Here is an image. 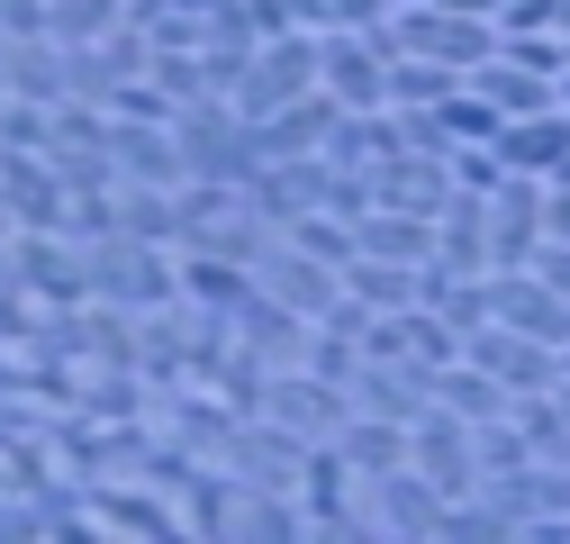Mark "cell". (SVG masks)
<instances>
[{
	"mask_svg": "<svg viewBox=\"0 0 570 544\" xmlns=\"http://www.w3.org/2000/svg\"><path fill=\"white\" fill-rule=\"evenodd\" d=\"M299 91H317V28L263 37L254 64H245V82H236V109H245V118H272V109H291Z\"/></svg>",
	"mask_w": 570,
	"mask_h": 544,
	"instance_id": "cell-1",
	"label": "cell"
},
{
	"mask_svg": "<svg viewBox=\"0 0 570 544\" xmlns=\"http://www.w3.org/2000/svg\"><path fill=\"white\" fill-rule=\"evenodd\" d=\"M263 418H281L291 436H308V445H335L344 418H353V390L326 381V372H308V363H281L272 390H263Z\"/></svg>",
	"mask_w": 570,
	"mask_h": 544,
	"instance_id": "cell-2",
	"label": "cell"
},
{
	"mask_svg": "<svg viewBox=\"0 0 570 544\" xmlns=\"http://www.w3.org/2000/svg\"><path fill=\"white\" fill-rule=\"evenodd\" d=\"M399 37H407V55H435V64H453V74H480V64L498 55V19H480V10H425V0L399 10Z\"/></svg>",
	"mask_w": 570,
	"mask_h": 544,
	"instance_id": "cell-3",
	"label": "cell"
},
{
	"mask_svg": "<svg viewBox=\"0 0 570 544\" xmlns=\"http://www.w3.org/2000/svg\"><path fill=\"white\" fill-rule=\"evenodd\" d=\"M407 463L444 499H471L480 490V445H471V418H453V408H425V418L407 427Z\"/></svg>",
	"mask_w": 570,
	"mask_h": 544,
	"instance_id": "cell-4",
	"label": "cell"
},
{
	"mask_svg": "<svg viewBox=\"0 0 570 544\" xmlns=\"http://www.w3.org/2000/svg\"><path fill=\"white\" fill-rule=\"evenodd\" d=\"M489 318L517 327V336H543V346H570V300L543 282L534 263H498L489 272Z\"/></svg>",
	"mask_w": 570,
	"mask_h": 544,
	"instance_id": "cell-5",
	"label": "cell"
},
{
	"mask_svg": "<svg viewBox=\"0 0 570 544\" xmlns=\"http://www.w3.org/2000/svg\"><path fill=\"white\" fill-rule=\"evenodd\" d=\"M498 390H508V399H525V390H552L561 381V346H543V336H517V327H471V346H462Z\"/></svg>",
	"mask_w": 570,
	"mask_h": 544,
	"instance_id": "cell-6",
	"label": "cell"
},
{
	"mask_svg": "<svg viewBox=\"0 0 570 544\" xmlns=\"http://www.w3.org/2000/svg\"><path fill=\"white\" fill-rule=\"evenodd\" d=\"M317 82H326L344 109H390V64L353 37V28H326V37H317Z\"/></svg>",
	"mask_w": 570,
	"mask_h": 544,
	"instance_id": "cell-7",
	"label": "cell"
},
{
	"mask_svg": "<svg viewBox=\"0 0 570 544\" xmlns=\"http://www.w3.org/2000/svg\"><path fill=\"white\" fill-rule=\"evenodd\" d=\"M353 408H363V418H399V427H416L425 418V408H435V372H425V363H353Z\"/></svg>",
	"mask_w": 570,
	"mask_h": 544,
	"instance_id": "cell-8",
	"label": "cell"
},
{
	"mask_svg": "<svg viewBox=\"0 0 570 544\" xmlns=\"http://www.w3.org/2000/svg\"><path fill=\"white\" fill-rule=\"evenodd\" d=\"M534 245H543V182L508 173L489 191V272L498 263H534Z\"/></svg>",
	"mask_w": 570,
	"mask_h": 544,
	"instance_id": "cell-9",
	"label": "cell"
},
{
	"mask_svg": "<svg viewBox=\"0 0 570 544\" xmlns=\"http://www.w3.org/2000/svg\"><path fill=\"white\" fill-rule=\"evenodd\" d=\"M227 327H236V346H245V354H263V363L281 372V363H299V354H308V327H317V318H299L291 300H272V291L254 282V291L236 300Z\"/></svg>",
	"mask_w": 570,
	"mask_h": 544,
	"instance_id": "cell-10",
	"label": "cell"
},
{
	"mask_svg": "<svg viewBox=\"0 0 570 544\" xmlns=\"http://www.w3.org/2000/svg\"><path fill=\"white\" fill-rule=\"evenodd\" d=\"M254 282H263L272 300H291L299 318H326V309H335V291H344V272H335V263H317L308 245H291V236H281V245L254 263Z\"/></svg>",
	"mask_w": 570,
	"mask_h": 544,
	"instance_id": "cell-11",
	"label": "cell"
},
{
	"mask_svg": "<svg viewBox=\"0 0 570 544\" xmlns=\"http://www.w3.org/2000/svg\"><path fill=\"white\" fill-rule=\"evenodd\" d=\"M109 164H118V182L181 191V146H173V118H109Z\"/></svg>",
	"mask_w": 570,
	"mask_h": 544,
	"instance_id": "cell-12",
	"label": "cell"
},
{
	"mask_svg": "<svg viewBox=\"0 0 570 544\" xmlns=\"http://www.w3.org/2000/svg\"><path fill=\"white\" fill-rule=\"evenodd\" d=\"M344 118V100L317 82V91H299L291 109H272V118H254V136H263V155L281 164V155H326V127Z\"/></svg>",
	"mask_w": 570,
	"mask_h": 544,
	"instance_id": "cell-13",
	"label": "cell"
},
{
	"mask_svg": "<svg viewBox=\"0 0 570 544\" xmlns=\"http://www.w3.org/2000/svg\"><path fill=\"white\" fill-rule=\"evenodd\" d=\"M372 517H381L390 535H444V490L425 482L416 463H399V472L372 482Z\"/></svg>",
	"mask_w": 570,
	"mask_h": 544,
	"instance_id": "cell-14",
	"label": "cell"
},
{
	"mask_svg": "<svg viewBox=\"0 0 570 544\" xmlns=\"http://www.w3.org/2000/svg\"><path fill=\"white\" fill-rule=\"evenodd\" d=\"M372 191H381V210L435 218L444 200H453V164H435V155H390V164H372Z\"/></svg>",
	"mask_w": 570,
	"mask_h": 544,
	"instance_id": "cell-15",
	"label": "cell"
},
{
	"mask_svg": "<svg viewBox=\"0 0 570 544\" xmlns=\"http://www.w3.org/2000/svg\"><path fill=\"white\" fill-rule=\"evenodd\" d=\"M435 263L444 272H489V191H462L435 210Z\"/></svg>",
	"mask_w": 570,
	"mask_h": 544,
	"instance_id": "cell-16",
	"label": "cell"
},
{
	"mask_svg": "<svg viewBox=\"0 0 570 544\" xmlns=\"http://www.w3.org/2000/svg\"><path fill=\"white\" fill-rule=\"evenodd\" d=\"M561 155H570V109H534V118H508V127H498V164H508V173L552 182Z\"/></svg>",
	"mask_w": 570,
	"mask_h": 544,
	"instance_id": "cell-17",
	"label": "cell"
},
{
	"mask_svg": "<svg viewBox=\"0 0 570 544\" xmlns=\"http://www.w3.org/2000/svg\"><path fill=\"white\" fill-rule=\"evenodd\" d=\"M471 91H480L498 118H534V109H561V82H552V74H525L517 55H489L480 74H471Z\"/></svg>",
	"mask_w": 570,
	"mask_h": 544,
	"instance_id": "cell-18",
	"label": "cell"
},
{
	"mask_svg": "<svg viewBox=\"0 0 570 544\" xmlns=\"http://www.w3.org/2000/svg\"><path fill=\"white\" fill-rule=\"evenodd\" d=\"M353 254H381V263H425V254H435V218H407V210H363V218H353Z\"/></svg>",
	"mask_w": 570,
	"mask_h": 544,
	"instance_id": "cell-19",
	"label": "cell"
},
{
	"mask_svg": "<svg viewBox=\"0 0 570 544\" xmlns=\"http://www.w3.org/2000/svg\"><path fill=\"white\" fill-rule=\"evenodd\" d=\"M335 445H344V472H353V482H381V472L407 463V427H399V418H363V408L344 418Z\"/></svg>",
	"mask_w": 570,
	"mask_h": 544,
	"instance_id": "cell-20",
	"label": "cell"
},
{
	"mask_svg": "<svg viewBox=\"0 0 570 544\" xmlns=\"http://www.w3.org/2000/svg\"><path fill=\"white\" fill-rule=\"evenodd\" d=\"M0 82L19 100H63V46L55 37H0Z\"/></svg>",
	"mask_w": 570,
	"mask_h": 544,
	"instance_id": "cell-21",
	"label": "cell"
},
{
	"mask_svg": "<svg viewBox=\"0 0 570 544\" xmlns=\"http://www.w3.org/2000/svg\"><path fill=\"white\" fill-rule=\"evenodd\" d=\"M462 82L471 74H453V64H435V55H399L390 64V109H444Z\"/></svg>",
	"mask_w": 570,
	"mask_h": 544,
	"instance_id": "cell-22",
	"label": "cell"
},
{
	"mask_svg": "<svg viewBox=\"0 0 570 544\" xmlns=\"http://www.w3.org/2000/svg\"><path fill=\"white\" fill-rule=\"evenodd\" d=\"M118 236H136V245H181L173 191H155V182H118Z\"/></svg>",
	"mask_w": 570,
	"mask_h": 544,
	"instance_id": "cell-23",
	"label": "cell"
},
{
	"mask_svg": "<svg viewBox=\"0 0 570 544\" xmlns=\"http://www.w3.org/2000/svg\"><path fill=\"white\" fill-rule=\"evenodd\" d=\"M435 408H453V418H471V427H480V418H508V390H498V381L462 354V363H444V372H435Z\"/></svg>",
	"mask_w": 570,
	"mask_h": 544,
	"instance_id": "cell-24",
	"label": "cell"
},
{
	"mask_svg": "<svg viewBox=\"0 0 570 544\" xmlns=\"http://www.w3.org/2000/svg\"><path fill=\"white\" fill-rule=\"evenodd\" d=\"M508 418L525 427L534 463H570V408H561V390H525V399H508Z\"/></svg>",
	"mask_w": 570,
	"mask_h": 544,
	"instance_id": "cell-25",
	"label": "cell"
},
{
	"mask_svg": "<svg viewBox=\"0 0 570 544\" xmlns=\"http://www.w3.org/2000/svg\"><path fill=\"white\" fill-rule=\"evenodd\" d=\"M344 291L363 309H416V263H381V254H353L344 263Z\"/></svg>",
	"mask_w": 570,
	"mask_h": 544,
	"instance_id": "cell-26",
	"label": "cell"
},
{
	"mask_svg": "<svg viewBox=\"0 0 570 544\" xmlns=\"http://www.w3.org/2000/svg\"><path fill=\"white\" fill-rule=\"evenodd\" d=\"M181 291H190V300H208V309H236V300L254 291V263H227V254H190V263H181Z\"/></svg>",
	"mask_w": 570,
	"mask_h": 544,
	"instance_id": "cell-27",
	"label": "cell"
},
{
	"mask_svg": "<svg viewBox=\"0 0 570 544\" xmlns=\"http://www.w3.org/2000/svg\"><path fill=\"white\" fill-rule=\"evenodd\" d=\"M118 19H127V0H55V10H46V37H55V46H100Z\"/></svg>",
	"mask_w": 570,
	"mask_h": 544,
	"instance_id": "cell-28",
	"label": "cell"
},
{
	"mask_svg": "<svg viewBox=\"0 0 570 544\" xmlns=\"http://www.w3.org/2000/svg\"><path fill=\"white\" fill-rule=\"evenodd\" d=\"M281 236H291V245H308V254H317V263H335V272L353 263V218H335V210H299Z\"/></svg>",
	"mask_w": 570,
	"mask_h": 544,
	"instance_id": "cell-29",
	"label": "cell"
},
{
	"mask_svg": "<svg viewBox=\"0 0 570 544\" xmlns=\"http://www.w3.org/2000/svg\"><path fill=\"white\" fill-rule=\"evenodd\" d=\"M471 445H480V482H489V472H525V463H534V445H525L517 418H480Z\"/></svg>",
	"mask_w": 570,
	"mask_h": 544,
	"instance_id": "cell-30",
	"label": "cell"
},
{
	"mask_svg": "<svg viewBox=\"0 0 570 544\" xmlns=\"http://www.w3.org/2000/svg\"><path fill=\"white\" fill-rule=\"evenodd\" d=\"M407 363H425V372L462 363V327H444L435 309H407Z\"/></svg>",
	"mask_w": 570,
	"mask_h": 544,
	"instance_id": "cell-31",
	"label": "cell"
},
{
	"mask_svg": "<svg viewBox=\"0 0 570 544\" xmlns=\"http://www.w3.org/2000/svg\"><path fill=\"white\" fill-rule=\"evenodd\" d=\"M245 499H236V526L245 535H299V508L281 499V490H254V482H236Z\"/></svg>",
	"mask_w": 570,
	"mask_h": 544,
	"instance_id": "cell-32",
	"label": "cell"
},
{
	"mask_svg": "<svg viewBox=\"0 0 570 544\" xmlns=\"http://www.w3.org/2000/svg\"><path fill=\"white\" fill-rule=\"evenodd\" d=\"M444 127L462 136V146H498V127H508V118H498V109H489V100H480V91L462 82V91L444 100Z\"/></svg>",
	"mask_w": 570,
	"mask_h": 544,
	"instance_id": "cell-33",
	"label": "cell"
},
{
	"mask_svg": "<svg viewBox=\"0 0 570 544\" xmlns=\"http://www.w3.org/2000/svg\"><path fill=\"white\" fill-rule=\"evenodd\" d=\"M498 55H517L525 74H552V82H561V64H570V37H561V28H543V37H498Z\"/></svg>",
	"mask_w": 570,
	"mask_h": 544,
	"instance_id": "cell-34",
	"label": "cell"
},
{
	"mask_svg": "<svg viewBox=\"0 0 570 544\" xmlns=\"http://www.w3.org/2000/svg\"><path fill=\"white\" fill-rule=\"evenodd\" d=\"M100 517H109V526H146V535H173V526H181L164 499H136V490H109V499H100Z\"/></svg>",
	"mask_w": 570,
	"mask_h": 544,
	"instance_id": "cell-35",
	"label": "cell"
},
{
	"mask_svg": "<svg viewBox=\"0 0 570 544\" xmlns=\"http://www.w3.org/2000/svg\"><path fill=\"white\" fill-rule=\"evenodd\" d=\"M245 64H254V46H199V82L218 91V100H236V82H245Z\"/></svg>",
	"mask_w": 570,
	"mask_h": 544,
	"instance_id": "cell-36",
	"label": "cell"
},
{
	"mask_svg": "<svg viewBox=\"0 0 570 544\" xmlns=\"http://www.w3.org/2000/svg\"><path fill=\"white\" fill-rule=\"evenodd\" d=\"M561 28V0H498V37H543Z\"/></svg>",
	"mask_w": 570,
	"mask_h": 544,
	"instance_id": "cell-37",
	"label": "cell"
},
{
	"mask_svg": "<svg viewBox=\"0 0 570 544\" xmlns=\"http://www.w3.org/2000/svg\"><path fill=\"white\" fill-rule=\"evenodd\" d=\"M453 182H462V191H498L508 164H498V146H453Z\"/></svg>",
	"mask_w": 570,
	"mask_h": 544,
	"instance_id": "cell-38",
	"label": "cell"
},
{
	"mask_svg": "<svg viewBox=\"0 0 570 544\" xmlns=\"http://www.w3.org/2000/svg\"><path fill=\"white\" fill-rule=\"evenodd\" d=\"M46 10L55 0H0V37H46Z\"/></svg>",
	"mask_w": 570,
	"mask_h": 544,
	"instance_id": "cell-39",
	"label": "cell"
},
{
	"mask_svg": "<svg viewBox=\"0 0 570 544\" xmlns=\"http://www.w3.org/2000/svg\"><path fill=\"white\" fill-rule=\"evenodd\" d=\"M534 272H543V282L570 300V245H561V236H543V245H534Z\"/></svg>",
	"mask_w": 570,
	"mask_h": 544,
	"instance_id": "cell-40",
	"label": "cell"
},
{
	"mask_svg": "<svg viewBox=\"0 0 570 544\" xmlns=\"http://www.w3.org/2000/svg\"><path fill=\"white\" fill-rule=\"evenodd\" d=\"M543 236L570 245V182H543Z\"/></svg>",
	"mask_w": 570,
	"mask_h": 544,
	"instance_id": "cell-41",
	"label": "cell"
},
{
	"mask_svg": "<svg viewBox=\"0 0 570 544\" xmlns=\"http://www.w3.org/2000/svg\"><path fill=\"white\" fill-rule=\"evenodd\" d=\"M381 19H390V0H335L326 28H381Z\"/></svg>",
	"mask_w": 570,
	"mask_h": 544,
	"instance_id": "cell-42",
	"label": "cell"
},
{
	"mask_svg": "<svg viewBox=\"0 0 570 544\" xmlns=\"http://www.w3.org/2000/svg\"><path fill=\"white\" fill-rule=\"evenodd\" d=\"M291 19H299V28H317V37H326V19H335V0H291Z\"/></svg>",
	"mask_w": 570,
	"mask_h": 544,
	"instance_id": "cell-43",
	"label": "cell"
},
{
	"mask_svg": "<svg viewBox=\"0 0 570 544\" xmlns=\"http://www.w3.org/2000/svg\"><path fill=\"white\" fill-rule=\"evenodd\" d=\"M425 10H480V19H498V0H425Z\"/></svg>",
	"mask_w": 570,
	"mask_h": 544,
	"instance_id": "cell-44",
	"label": "cell"
},
{
	"mask_svg": "<svg viewBox=\"0 0 570 544\" xmlns=\"http://www.w3.org/2000/svg\"><path fill=\"white\" fill-rule=\"evenodd\" d=\"M561 109H570V64H561Z\"/></svg>",
	"mask_w": 570,
	"mask_h": 544,
	"instance_id": "cell-45",
	"label": "cell"
},
{
	"mask_svg": "<svg viewBox=\"0 0 570 544\" xmlns=\"http://www.w3.org/2000/svg\"><path fill=\"white\" fill-rule=\"evenodd\" d=\"M552 182H570V155H561V164H552Z\"/></svg>",
	"mask_w": 570,
	"mask_h": 544,
	"instance_id": "cell-46",
	"label": "cell"
},
{
	"mask_svg": "<svg viewBox=\"0 0 570 544\" xmlns=\"http://www.w3.org/2000/svg\"><path fill=\"white\" fill-rule=\"evenodd\" d=\"M561 37H570V0H561Z\"/></svg>",
	"mask_w": 570,
	"mask_h": 544,
	"instance_id": "cell-47",
	"label": "cell"
},
{
	"mask_svg": "<svg viewBox=\"0 0 570 544\" xmlns=\"http://www.w3.org/2000/svg\"><path fill=\"white\" fill-rule=\"evenodd\" d=\"M561 381H570V346H561Z\"/></svg>",
	"mask_w": 570,
	"mask_h": 544,
	"instance_id": "cell-48",
	"label": "cell"
}]
</instances>
